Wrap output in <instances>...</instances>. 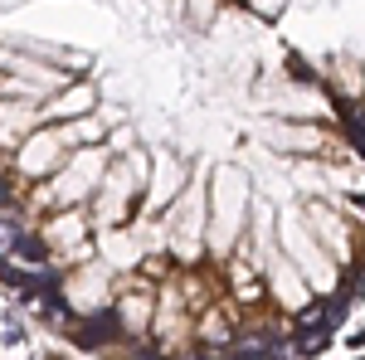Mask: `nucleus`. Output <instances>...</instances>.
<instances>
[{
	"instance_id": "nucleus-4",
	"label": "nucleus",
	"mask_w": 365,
	"mask_h": 360,
	"mask_svg": "<svg viewBox=\"0 0 365 360\" xmlns=\"http://www.w3.org/2000/svg\"><path fill=\"white\" fill-rule=\"evenodd\" d=\"M127 360H170L166 351H156L151 341H132V351H127Z\"/></svg>"
},
{
	"instance_id": "nucleus-7",
	"label": "nucleus",
	"mask_w": 365,
	"mask_h": 360,
	"mask_svg": "<svg viewBox=\"0 0 365 360\" xmlns=\"http://www.w3.org/2000/svg\"><path fill=\"white\" fill-rule=\"evenodd\" d=\"M351 205H356V210H361V215H365V195H351Z\"/></svg>"
},
{
	"instance_id": "nucleus-6",
	"label": "nucleus",
	"mask_w": 365,
	"mask_h": 360,
	"mask_svg": "<svg viewBox=\"0 0 365 360\" xmlns=\"http://www.w3.org/2000/svg\"><path fill=\"white\" fill-rule=\"evenodd\" d=\"M346 346L351 351H365V326H356V336H346Z\"/></svg>"
},
{
	"instance_id": "nucleus-3",
	"label": "nucleus",
	"mask_w": 365,
	"mask_h": 360,
	"mask_svg": "<svg viewBox=\"0 0 365 360\" xmlns=\"http://www.w3.org/2000/svg\"><path fill=\"white\" fill-rule=\"evenodd\" d=\"M336 112H341V122H346V137H351V146L365 156V112L356 108V103H336Z\"/></svg>"
},
{
	"instance_id": "nucleus-5",
	"label": "nucleus",
	"mask_w": 365,
	"mask_h": 360,
	"mask_svg": "<svg viewBox=\"0 0 365 360\" xmlns=\"http://www.w3.org/2000/svg\"><path fill=\"white\" fill-rule=\"evenodd\" d=\"M287 68H292V78H302V83H312V68L302 54H287Z\"/></svg>"
},
{
	"instance_id": "nucleus-1",
	"label": "nucleus",
	"mask_w": 365,
	"mask_h": 360,
	"mask_svg": "<svg viewBox=\"0 0 365 360\" xmlns=\"http://www.w3.org/2000/svg\"><path fill=\"white\" fill-rule=\"evenodd\" d=\"M63 336H68L78 351H108V346H117V341H132L127 317H122V307H113V302H103V307H93V312H83V317H73Z\"/></svg>"
},
{
	"instance_id": "nucleus-2",
	"label": "nucleus",
	"mask_w": 365,
	"mask_h": 360,
	"mask_svg": "<svg viewBox=\"0 0 365 360\" xmlns=\"http://www.w3.org/2000/svg\"><path fill=\"white\" fill-rule=\"evenodd\" d=\"M93 88H73V93H63V98H49L44 108H39V122H78V117H88L93 112Z\"/></svg>"
}]
</instances>
